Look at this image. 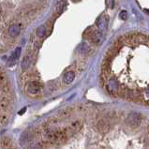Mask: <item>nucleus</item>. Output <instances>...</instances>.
<instances>
[{"label": "nucleus", "instance_id": "obj_3", "mask_svg": "<svg viewBox=\"0 0 149 149\" xmlns=\"http://www.w3.org/2000/svg\"><path fill=\"white\" fill-rule=\"evenodd\" d=\"M142 114L137 112H132L130 113L127 118V125L131 127H137L142 122Z\"/></svg>", "mask_w": 149, "mask_h": 149}, {"label": "nucleus", "instance_id": "obj_15", "mask_svg": "<svg viewBox=\"0 0 149 149\" xmlns=\"http://www.w3.org/2000/svg\"><path fill=\"white\" fill-rule=\"evenodd\" d=\"M119 17H120V19L123 20V21H126L127 18V12L126 10H122L120 12V14H119Z\"/></svg>", "mask_w": 149, "mask_h": 149}, {"label": "nucleus", "instance_id": "obj_7", "mask_svg": "<svg viewBox=\"0 0 149 149\" xmlns=\"http://www.w3.org/2000/svg\"><path fill=\"white\" fill-rule=\"evenodd\" d=\"M81 127H82V125H81V123L78 122V121L73 123V124H71L69 127H67V130H65L67 135L68 136H71V135L75 134L81 129Z\"/></svg>", "mask_w": 149, "mask_h": 149}, {"label": "nucleus", "instance_id": "obj_1", "mask_svg": "<svg viewBox=\"0 0 149 149\" xmlns=\"http://www.w3.org/2000/svg\"><path fill=\"white\" fill-rule=\"evenodd\" d=\"M45 136L49 142L59 143L65 141L68 135L66 133V130H62L59 129H49L46 130Z\"/></svg>", "mask_w": 149, "mask_h": 149}, {"label": "nucleus", "instance_id": "obj_6", "mask_svg": "<svg viewBox=\"0 0 149 149\" xmlns=\"http://www.w3.org/2000/svg\"><path fill=\"white\" fill-rule=\"evenodd\" d=\"M8 35L12 38L17 37L21 33V24H11L8 29Z\"/></svg>", "mask_w": 149, "mask_h": 149}, {"label": "nucleus", "instance_id": "obj_19", "mask_svg": "<svg viewBox=\"0 0 149 149\" xmlns=\"http://www.w3.org/2000/svg\"><path fill=\"white\" fill-rule=\"evenodd\" d=\"M72 1H73V2H79L80 0H72Z\"/></svg>", "mask_w": 149, "mask_h": 149}, {"label": "nucleus", "instance_id": "obj_12", "mask_svg": "<svg viewBox=\"0 0 149 149\" xmlns=\"http://www.w3.org/2000/svg\"><path fill=\"white\" fill-rule=\"evenodd\" d=\"M30 65H31V56L30 55H25L23 58L22 63H21V68H22L24 70H25L29 69Z\"/></svg>", "mask_w": 149, "mask_h": 149}, {"label": "nucleus", "instance_id": "obj_17", "mask_svg": "<svg viewBox=\"0 0 149 149\" xmlns=\"http://www.w3.org/2000/svg\"><path fill=\"white\" fill-rule=\"evenodd\" d=\"M25 111H26V108H24L23 110H21L19 112V114H20V116H22V114H24V113L25 112Z\"/></svg>", "mask_w": 149, "mask_h": 149}, {"label": "nucleus", "instance_id": "obj_8", "mask_svg": "<svg viewBox=\"0 0 149 149\" xmlns=\"http://www.w3.org/2000/svg\"><path fill=\"white\" fill-rule=\"evenodd\" d=\"M40 83L38 82H31L29 83L28 86H27V90L29 93H31V94H37V93H39L40 91Z\"/></svg>", "mask_w": 149, "mask_h": 149}, {"label": "nucleus", "instance_id": "obj_18", "mask_svg": "<svg viewBox=\"0 0 149 149\" xmlns=\"http://www.w3.org/2000/svg\"><path fill=\"white\" fill-rule=\"evenodd\" d=\"M146 94H147V97H149V88L147 89V91H146Z\"/></svg>", "mask_w": 149, "mask_h": 149}, {"label": "nucleus", "instance_id": "obj_5", "mask_svg": "<svg viewBox=\"0 0 149 149\" xmlns=\"http://www.w3.org/2000/svg\"><path fill=\"white\" fill-rule=\"evenodd\" d=\"M21 53H22V48L21 47H17L12 54H10V56L8 57V66H12L14 65V64L17 62V60L19 59L20 55H21Z\"/></svg>", "mask_w": 149, "mask_h": 149}, {"label": "nucleus", "instance_id": "obj_4", "mask_svg": "<svg viewBox=\"0 0 149 149\" xmlns=\"http://www.w3.org/2000/svg\"><path fill=\"white\" fill-rule=\"evenodd\" d=\"M108 24H109V17L107 14H101L97 20V29L104 33L108 28Z\"/></svg>", "mask_w": 149, "mask_h": 149}, {"label": "nucleus", "instance_id": "obj_11", "mask_svg": "<svg viewBox=\"0 0 149 149\" xmlns=\"http://www.w3.org/2000/svg\"><path fill=\"white\" fill-rule=\"evenodd\" d=\"M97 130L101 133H105L106 131L109 130V125L107 121H105V120H100L97 122Z\"/></svg>", "mask_w": 149, "mask_h": 149}, {"label": "nucleus", "instance_id": "obj_2", "mask_svg": "<svg viewBox=\"0 0 149 149\" xmlns=\"http://www.w3.org/2000/svg\"><path fill=\"white\" fill-rule=\"evenodd\" d=\"M86 33H88L87 38L95 44H100L103 39V33L100 32L99 29H92V27H90L86 31Z\"/></svg>", "mask_w": 149, "mask_h": 149}, {"label": "nucleus", "instance_id": "obj_9", "mask_svg": "<svg viewBox=\"0 0 149 149\" xmlns=\"http://www.w3.org/2000/svg\"><path fill=\"white\" fill-rule=\"evenodd\" d=\"M106 87H107L108 91L112 92V93H116V92H117L119 90V84H118V83L116 82V81L113 80V79L109 81L108 84H107V86H106Z\"/></svg>", "mask_w": 149, "mask_h": 149}, {"label": "nucleus", "instance_id": "obj_10", "mask_svg": "<svg viewBox=\"0 0 149 149\" xmlns=\"http://www.w3.org/2000/svg\"><path fill=\"white\" fill-rule=\"evenodd\" d=\"M75 78V73L74 71H68L66 72L63 76V82L66 84H70L73 82V80Z\"/></svg>", "mask_w": 149, "mask_h": 149}, {"label": "nucleus", "instance_id": "obj_14", "mask_svg": "<svg viewBox=\"0 0 149 149\" xmlns=\"http://www.w3.org/2000/svg\"><path fill=\"white\" fill-rule=\"evenodd\" d=\"M79 49L81 50V53H83V54H86V53L89 52V50H90L86 43H82L80 45Z\"/></svg>", "mask_w": 149, "mask_h": 149}, {"label": "nucleus", "instance_id": "obj_13", "mask_svg": "<svg viewBox=\"0 0 149 149\" xmlns=\"http://www.w3.org/2000/svg\"><path fill=\"white\" fill-rule=\"evenodd\" d=\"M36 34H37L38 37L42 39V38H44L46 36V34H47V28H46L45 25H40V27L37 28Z\"/></svg>", "mask_w": 149, "mask_h": 149}, {"label": "nucleus", "instance_id": "obj_16", "mask_svg": "<svg viewBox=\"0 0 149 149\" xmlns=\"http://www.w3.org/2000/svg\"><path fill=\"white\" fill-rule=\"evenodd\" d=\"M106 5L110 8H114V0H106Z\"/></svg>", "mask_w": 149, "mask_h": 149}]
</instances>
